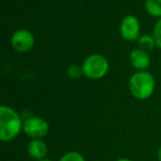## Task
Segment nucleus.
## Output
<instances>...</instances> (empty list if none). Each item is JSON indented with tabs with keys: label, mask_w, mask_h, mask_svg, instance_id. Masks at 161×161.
<instances>
[{
	"label": "nucleus",
	"mask_w": 161,
	"mask_h": 161,
	"mask_svg": "<svg viewBox=\"0 0 161 161\" xmlns=\"http://www.w3.org/2000/svg\"><path fill=\"white\" fill-rule=\"evenodd\" d=\"M145 10L149 16L153 18H161V0H146Z\"/></svg>",
	"instance_id": "9"
},
{
	"label": "nucleus",
	"mask_w": 161,
	"mask_h": 161,
	"mask_svg": "<svg viewBox=\"0 0 161 161\" xmlns=\"http://www.w3.org/2000/svg\"><path fill=\"white\" fill-rule=\"evenodd\" d=\"M129 63L137 71H146L150 66V55L141 49H135L129 54Z\"/></svg>",
	"instance_id": "7"
},
{
	"label": "nucleus",
	"mask_w": 161,
	"mask_h": 161,
	"mask_svg": "<svg viewBox=\"0 0 161 161\" xmlns=\"http://www.w3.org/2000/svg\"><path fill=\"white\" fill-rule=\"evenodd\" d=\"M156 88V80L148 71H137L129 78L128 90L135 98L145 101L152 96Z\"/></svg>",
	"instance_id": "2"
},
{
	"label": "nucleus",
	"mask_w": 161,
	"mask_h": 161,
	"mask_svg": "<svg viewBox=\"0 0 161 161\" xmlns=\"http://www.w3.org/2000/svg\"><path fill=\"white\" fill-rule=\"evenodd\" d=\"M38 161H52V160H50V159H42V160H38Z\"/></svg>",
	"instance_id": "16"
},
{
	"label": "nucleus",
	"mask_w": 161,
	"mask_h": 161,
	"mask_svg": "<svg viewBox=\"0 0 161 161\" xmlns=\"http://www.w3.org/2000/svg\"><path fill=\"white\" fill-rule=\"evenodd\" d=\"M138 45L139 49L143 50L146 52H149L151 50H153L156 45V41H154L152 34H143V36H140V38L138 39Z\"/></svg>",
	"instance_id": "10"
},
{
	"label": "nucleus",
	"mask_w": 161,
	"mask_h": 161,
	"mask_svg": "<svg viewBox=\"0 0 161 161\" xmlns=\"http://www.w3.org/2000/svg\"><path fill=\"white\" fill-rule=\"evenodd\" d=\"M119 32L124 40L136 41L140 38V22L138 18L132 14H128L121 20L119 25Z\"/></svg>",
	"instance_id": "6"
},
{
	"label": "nucleus",
	"mask_w": 161,
	"mask_h": 161,
	"mask_svg": "<svg viewBox=\"0 0 161 161\" xmlns=\"http://www.w3.org/2000/svg\"><path fill=\"white\" fill-rule=\"evenodd\" d=\"M58 161H85V158L82 153L77 151H69L65 152Z\"/></svg>",
	"instance_id": "12"
},
{
	"label": "nucleus",
	"mask_w": 161,
	"mask_h": 161,
	"mask_svg": "<svg viewBox=\"0 0 161 161\" xmlns=\"http://www.w3.org/2000/svg\"><path fill=\"white\" fill-rule=\"evenodd\" d=\"M84 76L91 80H101L109 71V62L102 54L88 55L82 63Z\"/></svg>",
	"instance_id": "3"
},
{
	"label": "nucleus",
	"mask_w": 161,
	"mask_h": 161,
	"mask_svg": "<svg viewBox=\"0 0 161 161\" xmlns=\"http://www.w3.org/2000/svg\"><path fill=\"white\" fill-rule=\"evenodd\" d=\"M11 45L14 51L19 53H27L31 51L36 43V39L32 32L25 29L17 30L11 36Z\"/></svg>",
	"instance_id": "5"
},
{
	"label": "nucleus",
	"mask_w": 161,
	"mask_h": 161,
	"mask_svg": "<svg viewBox=\"0 0 161 161\" xmlns=\"http://www.w3.org/2000/svg\"><path fill=\"white\" fill-rule=\"evenodd\" d=\"M152 36H153L154 41H156L157 47L161 49V18L158 19L153 27V31H152Z\"/></svg>",
	"instance_id": "13"
},
{
	"label": "nucleus",
	"mask_w": 161,
	"mask_h": 161,
	"mask_svg": "<svg viewBox=\"0 0 161 161\" xmlns=\"http://www.w3.org/2000/svg\"><path fill=\"white\" fill-rule=\"evenodd\" d=\"M50 126L42 117L32 116L23 120V131L31 139H42L47 135Z\"/></svg>",
	"instance_id": "4"
},
{
	"label": "nucleus",
	"mask_w": 161,
	"mask_h": 161,
	"mask_svg": "<svg viewBox=\"0 0 161 161\" xmlns=\"http://www.w3.org/2000/svg\"><path fill=\"white\" fill-rule=\"evenodd\" d=\"M66 74L69 78H72V80H78V78H80V76L84 75L83 67H82V65L72 64L67 67Z\"/></svg>",
	"instance_id": "11"
},
{
	"label": "nucleus",
	"mask_w": 161,
	"mask_h": 161,
	"mask_svg": "<svg viewBox=\"0 0 161 161\" xmlns=\"http://www.w3.org/2000/svg\"><path fill=\"white\" fill-rule=\"evenodd\" d=\"M116 161H134V160H130V159H127V158H120V159H117Z\"/></svg>",
	"instance_id": "15"
},
{
	"label": "nucleus",
	"mask_w": 161,
	"mask_h": 161,
	"mask_svg": "<svg viewBox=\"0 0 161 161\" xmlns=\"http://www.w3.org/2000/svg\"><path fill=\"white\" fill-rule=\"evenodd\" d=\"M27 151L34 161L42 160L47 154V146L42 139H32L28 145Z\"/></svg>",
	"instance_id": "8"
},
{
	"label": "nucleus",
	"mask_w": 161,
	"mask_h": 161,
	"mask_svg": "<svg viewBox=\"0 0 161 161\" xmlns=\"http://www.w3.org/2000/svg\"><path fill=\"white\" fill-rule=\"evenodd\" d=\"M157 157H158V160L161 161V146L159 147V149H158V153H157Z\"/></svg>",
	"instance_id": "14"
},
{
	"label": "nucleus",
	"mask_w": 161,
	"mask_h": 161,
	"mask_svg": "<svg viewBox=\"0 0 161 161\" xmlns=\"http://www.w3.org/2000/svg\"><path fill=\"white\" fill-rule=\"evenodd\" d=\"M23 130V120L18 112L7 105L0 107V139L3 142L11 141Z\"/></svg>",
	"instance_id": "1"
}]
</instances>
